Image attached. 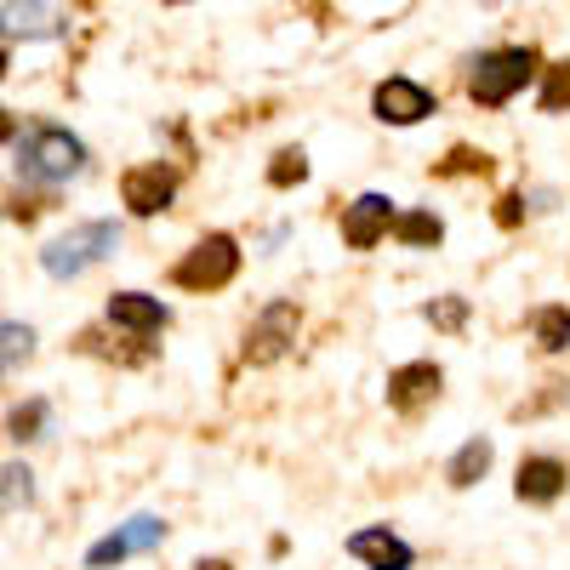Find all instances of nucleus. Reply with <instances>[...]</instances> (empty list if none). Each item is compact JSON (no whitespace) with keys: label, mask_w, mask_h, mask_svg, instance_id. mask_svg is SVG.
I'll use <instances>...</instances> for the list:
<instances>
[{"label":"nucleus","mask_w":570,"mask_h":570,"mask_svg":"<svg viewBox=\"0 0 570 570\" xmlns=\"http://www.w3.org/2000/svg\"><path fill=\"white\" fill-rule=\"evenodd\" d=\"M394 240L428 252V246H440V240H445V223H440L434 212H405V217H394Z\"/></svg>","instance_id":"obj_17"},{"label":"nucleus","mask_w":570,"mask_h":570,"mask_svg":"<svg viewBox=\"0 0 570 570\" xmlns=\"http://www.w3.org/2000/svg\"><path fill=\"white\" fill-rule=\"evenodd\" d=\"M491 462H497V445H491V440H468V445L445 462V480H451V491L480 485L485 473H491Z\"/></svg>","instance_id":"obj_15"},{"label":"nucleus","mask_w":570,"mask_h":570,"mask_svg":"<svg viewBox=\"0 0 570 570\" xmlns=\"http://www.w3.org/2000/svg\"><path fill=\"white\" fill-rule=\"evenodd\" d=\"M440 383H445V371H440L434 360H411V365H400V371L389 376V405H394L400 416H411V411H422V405L440 400Z\"/></svg>","instance_id":"obj_10"},{"label":"nucleus","mask_w":570,"mask_h":570,"mask_svg":"<svg viewBox=\"0 0 570 570\" xmlns=\"http://www.w3.org/2000/svg\"><path fill=\"white\" fill-rule=\"evenodd\" d=\"M297 325H303L297 303L274 297V303H268V308H263V314L252 320L240 360H246V365H274V360H285V354H292V343H297Z\"/></svg>","instance_id":"obj_5"},{"label":"nucleus","mask_w":570,"mask_h":570,"mask_svg":"<svg viewBox=\"0 0 570 570\" xmlns=\"http://www.w3.org/2000/svg\"><path fill=\"white\" fill-rule=\"evenodd\" d=\"M35 502V473L23 462H0V513H18Z\"/></svg>","instance_id":"obj_18"},{"label":"nucleus","mask_w":570,"mask_h":570,"mask_svg":"<svg viewBox=\"0 0 570 570\" xmlns=\"http://www.w3.org/2000/svg\"><path fill=\"white\" fill-rule=\"evenodd\" d=\"M115 246H120V228L115 223H104V217L98 223H75L69 234H58V240L40 252V268L52 274V279H80L86 268H98Z\"/></svg>","instance_id":"obj_3"},{"label":"nucleus","mask_w":570,"mask_h":570,"mask_svg":"<svg viewBox=\"0 0 570 570\" xmlns=\"http://www.w3.org/2000/svg\"><path fill=\"white\" fill-rule=\"evenodd\" d=\"M160 542H166V519L160 513H137V519H126L120 531H109L104 542L86 548V570H115V564H126L137 553H155Z\"/></svg>","instance_id":"obj_6"},{"label":"nucleus","mask_w":570,"mask_h":570,"mask_svg":"<svg viewBox=\"0 0 570 570\" xmlns=\"http://www.w3.org/2000/svg\"><path fill=\"white\" fill-rule=\"evenodd\" d=\"M29 354H35V331L18 325V320H0V376L18 371Z\"/></svg>","instance_id":"obj_19"},{"label":"nucleus","mask_w":570,"mask_h":570,"mask_svg":"<svg viewBox=\"0 0 570 570\" xmlns=\"http://www.w3.org/2000/svg\"><path fill=\"white\" fill-rule=\"evenodd\" d=\"M195 570H234V564H228V559H200Z\"/></svg>","instance_id":"obj_27"},{"label":"nucleus","mask_w":570,"mask_h":570,"mask_svg":"<svg viewBox=\"0 0 570 570\" xmlns=\"http://www.w3.org/2000/svg\"><path fill=\"white\" fill-rule=\"evenodd\" d=\"M46 416H52V411H46V400H29V405H18V411L7 416V434H12L18 445H23V440H40Z\"/></svg>","instance_id":"obj_22"},{"label":"nucleus","mask_w":570,"mask_h":570,"mask_svg":"<svg viewBox=\"0 0 570 570\" xmlns=\"http://www.w3.org/2000/svg\"><path fill=\"white\" fill-rule=\"evenodd\" d=\"M348 553H354L360 564H371V570H411V564H416L411 542H400L389 525H365V531H354V537H348Z\"/></svg>","instance_id":"obj_13"},{"label":"nucleus","mask_w":570,"mask_h":570,"mask_svg":"<svg viewBox=\"0 0 570 570\" xmlns=\"http://www.w3.org/2000/svg\"><path fill=\"white\" fill-rule=\"evenodd\" d=\"M7 137H18V120H12V109H0V142Z\"/></svg>","instance_id":"obj_26"},{"label":"nucleus","mask_w":570,"mask_h":570,"mask_svg":"<svg viewBox=\"0 0 570 570\" xmlns=\"http://www.w3.org/2000/svg\"><path fill=\"white\" fill-rule=\"evenodd\" d=\"M171 308L160 297H142V292H115L109 297V325L131 331V337H155V331H166Z\"/></svg>","instance_id":"obj_14"},{"label":"nucleus","mask_w":570,"mask_h":570,"mask_svg":"<svg viewBox=\"0 0 570 570\" xmlns=\"http://www.w3.org/2000/svg\"><path fill=\"white\" fill-rule=\"evenodd\" d=\"M542 75V115H559V109H570V63H548V69H537Z\"/></svg>","instance_id":"obj_20"},{"label":"nucleus","mask_w":570,"mask_h":570,"mask_svg":"<svg viewBox=\"0 0 570 570\" xmlns=\"http://www.w3.org/2000/svg\"><path fill=\"white\" fill-rule=\"evenodd\" d=\"M297 183H308V155L303 149H279L268 160V188H297Z\"/></svg>","instance_id":"obj_21"},{"label":"nucleus","mask_w":570,"mask_h":570,"mask_svg":"<svg viewBox=\"0 0 570 570\" xmlns=\"http://www.w3.org/2000/svg\"><path fill=\"white\" fill-rule=\"evenodd\" d=\"M537 69H542L537 46H497V52H480V63L468 75V98L480 109H502L537 80Z\"/></svg>","instance_id":"obj_1"},{"label":"nucleus","mask_w":570,"mask_h":570,"mask_svg":"<svg viewBox=\"0 0 570 570\" xmlns=\"http://www.w3.org/2000/svg\"><path fill=\"white\" fill-rule=\"evenodd\" d=\"M394 217H400V212H394L389 195H360V200L343 212V240H348L354 252H371V246L394 228Z\"/></svg>","instance_id":"obj_11"},{"label":"nucleus","mask_w":570,"mask_h":570,"mask_svg":"<svg viewBox=\"0 0 570 570\" xmlns=\"http://www.w3.org/2000/svg\"><path fill=\"white\" fill-rule=\"evenodd\" d=\"M63 29H69V18L52 0H7L0 7V40H52Z\"/></svg>","instance_id":"obj_9"},{"label":"nucleus","mask_w":570,"mask_h":570,"mask_svg":"<svg viewBox=\"0 0 570 570\" xmlns=\"http://www.w3.org/2000/svg\"><path fill=\"white\" fill-rule=\"evenodd\" d=\"M564 485H570V468H564L559 456H525V462H519V480H513L519 502H531V508L559 502Z\"/></svg>","instance_id":"obj_12"},{"label":"nucleus","mask_w":570,"mask_h":570,"mask_svg":"<svg viewBox=\"0 0 570 570\" xmlns=\"http://www.w3.org/2000/svg\"><path fill=\"white\" fill-rule=\"evenodd\" d=\"M171 195H177V166H166V160L131 166V171L120 177V200H126L131 217H160V212L171 206Z\"/></svg>","instance_id":"obj_7"},{"label":"nucleus","mask_w":570,"mask_h":570,"mask_svg":"<svg viewBox=\"0 0 570 570\" xmlns=\"http://www.w3.org/2000/svg\"><path fill=\"white\" fill-rule=\"evenodd\" d=\"M86 166V142L69 126H29L18 137V177L23 183H69Z\"/></svg>","instance_id":"obj_2"},{"label":"nucleus","mask_w":570,"mask_h":570,"mask_svg":"<svg viewBox=\"0 0 570 570\" xmlns=\"http://www.w3.org/2000/svg\"><path fill=\"white\" fill-rule=\"evenodd\" d=\"M428 320H434L440 331H462V325H468V297H440V303H428Z\"/></svg>","instance_id":"obj_24"},{"label":"nucleus","mask_w":570,"mask_h":570,"mask_svg":"<svg viewBox=\"0 0 570 570\" xmlns=\"http://www.w3.org/2000/svg\"><path fill=\"white\" fill-rule=\"evenodd\" d=\"M531 331H537V348H542V354H564V348H570V308H564V303L537 308Z\"/></svg>","instance_id":"obj_16"},{"label":"nucleus","mask_w":570,"mask_h":570,"mask_svg":"<svg viewBox=\"0 0 570 570\" xmlns=\"http://www.w3.org/2000/svg\"><path fill=\"white\" fill-rule=\"evenodd\" d=\"M166 7H183V0H166Z\"/></svg>","instance_id":"obj_29"},{"label":"nucleus","mask_w":570,"mask_h":570,"mask_svg":"<svg viewBox=\"0 0 570 570\" xmlns=\"http://www.w3.org/2000/svg\"><path fill=\"white\" fill-rule=\"evenodd\" d=\"M234 274H240V240H234V234H206V240L171 268V279L183 292H223Z\"/></svg>","instance_id":"obj_4"},{"label":"nucleus","mask_w":570,"mask_h":570,"mask_svg":"<svg viewBox=\"0 0 570 570\" xmlns=\"http://www.w3.org/2000/svg\"><path fill=\"white\" fill-rule=\"evenodd\" d=\"M0 75H7V46H0Z\"/></svg>","instance_id":"obj_28"},{"label":"nucleus","mask_w":570,"mask_h":570,"mask_svg":"<svg viewBox=\"0 0 570 570\" xmlns=\"http://www.w3.org/2000/svg\"><path fill=\"white\" fill-rule=\"evenodd\" d=\"M519 217H525V195H502L497 200V223L502 228H519Z\"/></svg>","instance_id":"obj_25"},{"label":"nucleus","mask_w":570,"mask_h":570,"mask_svg":"<svg viewBox=\"0 0 570 570\" xmlns=\"http://www.w3.org/2000/svg\"><path fill=\"white\" fill-rule=\"evenodd\" d=\"M440 177H491V155L485 149H451L440 160Z\"/></svg>","instance_id":"obj_23"},{"label":"nucleus","mask_w":570,"mask_h":570,"mask_svg":"<svg viewBox=\"0 0 570 570\" xmlns=\"http://www.w3.org/2000/svg\"><path fill=\"white\" fill-rule=\"evenodd\" d=\"M371 109H376V120H383V126H416V120L434 115V91L405 80V75H394V80H383V86L371 91Z\"/></svg>","instance_id":"obj_8"}]
</instances>
